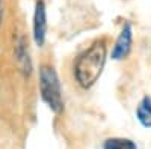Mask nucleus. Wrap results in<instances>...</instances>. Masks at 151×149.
Returning a JSON list of instances; mask_svg holds the SVG:
<instances>
[{"instance_id": "20e7f679", "label": "nucleus", "mask_w": 151, "mask_h": 149, "mask_svg": "<svg viewBox=\"0 0 151 149\" xmlns=\"http://www.w3.org/2000/svg\"><path fill=\"white\" fill-rule=\"evenodd\" d=\"M45 33H47V12L44 0H38L35 5V14H33V39L36 45L42 47L45 42Z\"/></svg>"}, {"instance_id": "39448f33", "label": "nucleus", "mask_w": 151, "mask_h": 149, "mask_svg": "<svg viewBox=\"0 0 151 149\" xmlns=\"http://www.w3.org/2000/svg\"><path fill=\"white\" fill-rule=\"evenodd\" d=\"M136 119L144 128H151V96L145 95L136 107Z\"/></svg>"}, {"instance_id": "7ed1b4c3", "label": "nucleus", "mask_w": 151, "mask_h": 149, "mask_svg": "<svg viewBox=\"0 0 151 149\" xmlns=\"http://www.w3.org/2000/svg\"><path fill=\"white\" fill-rule=\"evenodd\" d=\"M132 44H133V27L130 21H125L115 41V45L112 48V59L124 60L132 51Z\"/></svg>"}, {"instance_id": "6e6552de", "label": "nucleus", "mask_w": 151, "mask_h": 149, "mask_svg": "<svg viewBox=\"0 0 151 149\" xmlns=\"http://www.w3.org/2000/svg\"><path fill=\"white\" fill-rule=\"evenodd\" d=\"M2 14H3L2 12V0H0V24H2Z\"/></svg>"}, {"instance_id": "f03ea898", "label": "nucleus", "mask_w": 151, "mask_h": 149, "mask_svg": "<svg viewBox=\"0 0 151 149\" xmlns=\"http://www.w3.org/2000/svg\"><path fill=\"white\" fill-rule=\"evenodd\" d=\"M40 92L50 110L55 113H60L64 108V99H62L59 77L53 66L42 65L40 68Z\"/></svg>"}, {"instance_id": "f257e3e1", "label": "nucleus", "mask_w": 151, "mask_h": 149, "mask_svg": "<svg viewBox=\"0 0 151 149\" xmlns=\"http://www.w3.org/2000/svg\"><path fill=\"white\" fill-rule=\"evenodd\" d=\"M107 45L106 39L95 41L88 50L77 57L74 65V77L80 88L89 89L97 83L106 65Z\"/></svg>"}, {"instance_id": "0eeeda50", "label": "nucleus", "mask_w": 151, "mask_h": 149, "mask_svg": "<svg viewBox=\"0 0 151 149\" xmlns=\"http://www.w3.org/2000/svg\"><path fill=\"white\" fill-rule=\"evenodd\" d=\"M103 149H137V145L124 137H110L103 143Z\"/></svg>"}, {"instance_id": "423d86ee", "label": "nucleus", "mask_w": 151, "mask_h": 149, "mask_svg": "<svg viewBox=\"0 0 151 149\" xmlns=\"http://www.w3.org/2000/svg\"><path fill=\"white\" fill-rule=\"evenodd\" d=\"M15 56H17V60H18L21 69L26 74H30L32 63H30V57H29V51H27L26 42H24L23 38H20L17 45H15Z\"/></svg>"}]
</instances>
